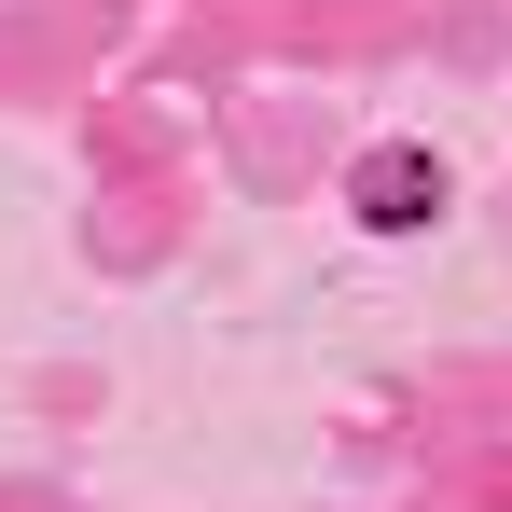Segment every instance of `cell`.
Returning a JSON list of instances; mask_svg holds the SVG:
<instances>
[{
	"label": "cell",
	"mask_w": 512,
	"mask_h": 512,
	"mask_svg": "<svg viewBox=\"0 0 512 512\" xmlns=\"http://www.w3.org/2000/svg\"><path fill=\"white\" fill-rule=\"evenodd\" d=\"M346 208H360V236H416L429 208H443V167H429L416 139H374L360 180H346Z\"/></svg>",
	"instance_id": "obj_1"
}]
</instances>
